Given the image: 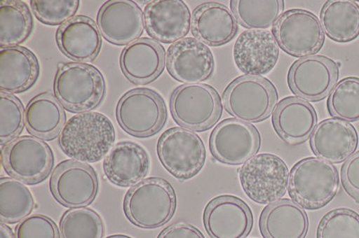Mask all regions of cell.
I'll return each mask as SVG.
<instances>
[{"label":"cell","instance_id":"1f68e13d","mask_svg":"<svg viewBox=\"0 0 359 238\" xmlns=\"http://www.w3.org/2000/svg\"><path fill=\"white\" fill-rule=\"evenodd\" d=\"M34 208L33 195L27 186L14 178L0 179V220L14 224L32 214Z\"/></svg>","mask_w":359,"mask_h":238},{"label":"cell","instance_id":"3957f363","mask_svg":"<svg viewBox=\"0 0 359 238\" xmlns=\"http://www.w3.org/2000/svg\"><path fill=\"white\" fill-rule=\"evenodd\" d=\"M174 188L161 178L144 179L125 195L124 214L135 226L152 230L163 226L174 216Z\"/></svg>","mask_w":359,"mask_h":238},{"label":"cell","instance_id":"52a82bcc","mask_svg":"<svg viewBox=\"0 0 359 238\" xmlns=\"http://www.w3.org/2000/svg\"><path fill=\"white\" fill-rule=\"evenodd\" d=\"M116 117L121 127L140 138L154 136L165 127L168 111L158 93L150 89H134L118 102Z\"/></svg>","mask_w":359,"mask_h":238},{"label":"cell","instance_id":"5bb4252c","mask_svg":"<svg viewBox=\"0 0 359 238\" xmlns=\"http://www.w3.org/2000/svg\"><path fill=\"white\" fill-rule=\"evenodd\" d=\"M98 178L88 164L66 160L54 169L50 192L56 201L69 208L91 204L98 192Z\"/></svg>","mask_w":359,"mask_h":238},{"label":"cell","instance_id":"7a4b0ae2","mask_svg":"<svg viewBox=\"0 0 359 238\" xmlns=\"http://www.w3.org/2000/svg\"><path fill=\"white\" fill-rule=\"evenodd\" d=\"M338 170L332 163L309 157L294 164L290 173V192L292 201L306 210L325 207L338 194Z\"/></svg>","mask_w":359,"mask_h":238},{"label":"cell","instance_id":"484cf974","mask_svg":"<svg viewBox=\"0 0 359 238\" xmlns=\"http://www.w3.org/2000/svg\"><path fill=\"white\" fill-rule=\"evenodd\" d=\"M149 169L146 150L139 144L123 141L115 146L104 162V170L112 184L129 188L143 181Z\"/></svg>","mask_w":359,"mask_h":238},{"label":"cell","instance_id":"cb8c5ba5","mask_svg":"<svg viewBox=\"0 0 359 238\" xmlns=\"http://www.w3.org/2000/svg\"><path fill=\"white\" fill-rule=\"evenodd\" d=\"M56 41L62 53L79 63L94 60L102 47L97 24L84 15L74 17L63 24L57 31Z\"/></svg>","mask_w":359,"mask_h":238},{"label":"cell","instance_id":"8992f818","mask_svg":"<svg viewBox=\"0 0 359 238\" xmlns=\"http://www.w3.org/2000/svg\"><path fill=\"white\" fill-rule=\"evenodd\" d=\"M170 109L176 123L195 132L210 130L223 112L219 92L205 83L177 87L170 99Z\"/></svg>","mask_w":359,"mask_h":238},{"label":"cell","instance_id":"6da1fadb","mask_svg":"<svg viewBox=\"0 0 359 238\" xmlns=\"http://www.w3.org/2000/svg\"><path fill=\"white\" fill-rule=\"evenodd\" d=\"M114 141L110 119L98 112H86L70 118L59 137L60 146L67 156L90 163L101 160Z\"/></svg>","mask_w":359,"mask_h":238},{"label":"cell","instance_id":"74e56055","mask_svg":"<svg viewBox=\"0 0 359 238\" xmlns=\"http://www.w3.org/2000/svg\"><path fill=\"white\" fill-rule=\"evenodd\" d=\"M15 238H60L55 222L41 214L32 215L19 222Z\"/></svg>","mask_w":359,"mask_h":238},{"label":"cell","instance_id":"30bf717a","mask_svg":"<svg viewBox=\"0 0 359 238\" xmlns=\"http://www.w3.org/2000/svg\"><path fill=\"white\" fill-rule=\"evenodd\" d=\"M1 159L9 175L29 185L46 179L54 164L49 146L39 138L28 136L15 138L3 146Z\"/></svg>","mask_w":359,"mask_h":238},{"label":"cell","instance_id":"d590c367","mask_svg":"<svg viewBox=\"0 0 359 238\" xmlns=\"http://www.w3.org/2000/svg\"><path fill=\"white\" fill-rule=\"evenodd\" d=\"M25 113L20 99L8 93H0V143L2 146L15 139L24 130Z\"/></svg>","mask_w":359,"mask_h":238},{"label":"cell","instance_id":"9a60e30c","mask_svg":"<svg viewBox=\"0 0 359 238\" xmlns=\"http://www.w3.org/2000/svg\"><path fill=\"white\" fill-rule=\"evenodd\" d=\"M203 221L211 238H246L252 231L253 216L241 199L221 195L208 202Z\"/></svg>","mask_w":359,"mask_h":238},{"label":"cell","instance_id":"8fae6325","mask_svg":"<svg viewBox=\"0 0 359 238\" xmlns=\"http://www.w3.org/2000/svg\"><path fill=\"white\" fill-rule=\"evenodd\" d=\"M272 31L282 50L296 57L318 53L325 44V31L318 18L304 9L284 12Z\"/></svg>","mask_w":359,"mask_h":238},{"label":"cell","instance_id":"ab89813d","mask_svg":"<svg viewBox=\"0 0 359 238\" xmlns=\"http://www.w3.org/2000/svg\"><path fill=\"white\" fill-rule=\"evenodd\" d=\"M157 238H205L197 227L187 223H175L159 234Z\"/></svg>","mask_w":359,"mask_h":238},{"label":"cell","instance_id":"5b68a950","mask_svg":"<svg viewBox=\"0 0 359 238\" xmlns=\"http://www.w3.org/2000/svg\"><path fill=\"white\" fill-rule=\"evenodd\" d=\"M278 99L273 83L262 76H240L223 93L226 111L236 119L248 124L267 119L274 111Z\"/></svg>","mask_w":359,"mask_h":238},{"label":"cell","instance_id":"836d02e7","mask_svg":"<svg viewBox=\"0 0 359 238\" xmlns=\"http://www.w3.org/2000/svg\"><path fill=\"white\" fill-rule=\"evenodd\" d=\"M62 238H102L104 223L98 214L86 208H75L62 215L60 222Z\"/></svg>","mask_w":359,"mask_h":238},{"label":"cell","instance_id":"d6986e66","mask_svg":"<svg viewBox=\"0 0 359 238\" xmlns=\"http://www.w3.org/2000/svg\"><path fill=\"white\" fill-rule=\"evenodd\" d=\"M280 50L274 35L265 30L243 31L233 46V59L246 76H261L277 65Z\"/></svg>","mask_w":359,"mask_h":238},{"label":"cell","instance_id":"e0dca14e","mask_svg":"<svg viewBox=\"0 0 359 238\" xmlns=\"http://www.w3.org/2000/svg\"><path fill=\"white\" fill-rule=\"evenodd\" d=\"M97 27L109 43L123 46L139 40L145 28L139 6L128 0H111L99 9Z\"/></svg>","mask_w":359,"mask_h":238},{"label":"cell","instance_id":"60d3db41","mask_svg":"<svg viewBox=\"0 0 359 238\" xmlns=\"http://www.w3.org/2000/svg\"><path fill=\"white\" fill-rule=\"evenodd\" d=\"M0 238H15L11 228L4 222L0 223Z\"/></svg>","mask_w":359,"mask_h":238},{"label":"cell","instance_id":"603a6c76","mask_svg":"<svg viewBox=\"0 0 359 238\" xmlns=\"http://www.w3.org/2000/svg\"><path fill=\"white\" fill-rule=\"evenodd\" d=\"M317 118L316 109L309 102L298 97H287L276 107L272 123L282 140L296 146L312 136Z\"/></svg>","mask_w":359,"mask_h":238},{"label":"cell","instance_id":"e575fe53","mask_svg":"<svg viewBox=\"0 0 359 238\" xmlns=\"http://www.w3.org/2000/svg\"><path fill=\"white\" fill-rule=\"evenodd\" d=\"M317 238H359V215L349 209H336L320 221Z\"/></svg>","mask_w":359,"mask_h":238},{"label":"cell","instance_id":"7c38bea8","mask_svg":"<svg viewBox=\"0 0 359 238\" xmlns=\"http://www.w3.org/2000/svg\"><path fill=\"white\" fill-rule=\"evenodd\" d=\"M262 138L253 125L236 118L221 122L210 134L211 154L227 165H242L256 155Z\"/></svg>","mask_w":359,"mask_h":238},{"label":"cell","instance_id":"4316f807","mask_svg":"<svg viewBox=\"0 0 359 238\" xmlns=\"http://www.w3.org/2000/svg\"><path fill=\"white\" fill-rule=\"evenodd\" d=\"M39 76V63L31 50L21 46L0 50V90L13 94L30 89Z\"/></svg>","mask_w":359,"mask_h":238},{"label":"cell","instance_id":"44dd1931","mask_svg":"<svg viewBox=\"0 0 359 238\" xmlns=\"http://www.w3.org/2000/svg\"><path fill=\"white\" fill-rule=\"evenodd\" d=\"M165 51L153 38H142L124 48L120 65L124 76L136 85L155 81L165 69Z\"/></svg>","mask_w":359,"mask_h":238},{"label":"cell","instance_id":"d6a6232c","mask_svg":"<svg viewBox=\"0 0 359 238\" xmlns=\"http://www.w3.org/2000/svg\"><path fill=\"white\" fill-rule=\"evenodd\" d=\"M327 108L332 117L348 122L359 120V78L347 77L329 94Z\"/></svg>","mask_w":359,"mask_h":238},{"label":"cell","instance_id":"4dcf8cb0","mask_svg":"<svg viewBox=\"0 0 359 238\" xmlns=\"http://www.w3.org/2000/svg\"><path fill=\"white\" fill-rule=\"evenodd\" d=\"M231 9L237 22L250 30H264L283 14V0H232Z\"/></svg>","mask_w":359,"mask_h":238},{"label":"cell","instance_id":"ba28073f","mask_svg":"<svg viewBox=\"0 0 359 238\" xmlns=\"http://www.w3.org/2000/svg\"><path fill=\"white\" fill-rule=\"evenodd\" d=\"M239 176L243 191L259 204L280 200L290 186L287 164L273 154L252 157L239 169Z\"/></svg>","mask_w":359,"mask_h":238},{"label":"cell","instance_id":"ffe728a7","mask_svg":"<svg viewBox=\"0 0 359 238\" xmlns=\"http://www.w3.org/2000/svg\"><path fill=\"white\" fill-rule=\"evenodd\" d=\"M358 144V132L353 125L338 118H329L316 125L310 146L320 159L341 163L353 155Z\"/></svg>","mask_w":359,"mask_h":238},{"label":"cell","instance_id":"f546056e","mask_svg":"<svg viewBox=\"0 0 359 238\" xmlns=\"http://www.w3.org/2000/svg\"><path fill=\"white\" fill-rule=\"evenodd\" d=\"M28 6L19 0L0 2V47H15L27 41L33 30Z\"/></svg>","mask_w":359,"mask_h":238},{"label":"cell","instance_id":"4fadbf2b","mask_svg":"<svg viewBox=\"0 0 359 238\" xmlns=\"http://www.w3.org/2000/svg\"><path fill=\"white\" fill-rule=\"evenodd\" d=\"M339 65L325 56H310L296 61L287 76L291 92L307 102H320L338 83Z\"/></svg>","mask_w":359,"mask_h":238},{"label":"cell","instance_id":"d4e9b609","mask_svg":"<svg viewBox=\"0 0 359 238\" xmlns=\"http://www.w3.org/2000/svg\"><path fill=\"white\" fill-rule=\"evenodd\" d=\"M309 228L306 211L290 199L266 206L259 218V230L264 238H306Z\"/></svg>","mask_w":359,"mask_h":238},{"label":"cell","instance_id":"ac0fdd59","mask_svg":"<svg viewBox=\"0 0 359 238\" xmlns=\"http://www.w3.org/2000/svg\"><path fill=\"white\" fill-rule=\"evenodd\" d=\"M147 34L162 43H175L189 34L191 27L190 9L180 0H156L144 10Z\"/></svg>","mask_w":359,"mask_h":238},{"label":"cell","instance_id":"8d00e7d4","mask_svg":"<svg viewBox=\"0 0 359 238\" xmlns=\"http://www.w3.org/2000/svg\"><path fill=\"white\" fill-rule=\"evenodd\" d=\"M30 3L35 17L47 25L65 24L74 18L80 5L79 0H32Z\"/></svg>","mask_w":359,"mask_h":238},{"label":"cell","instance_id":"f1b7e54d","mask_svg":"<svg viewBox=\"0 0 359 238\" xmlns=\"http://www.w3.org/2000/svg\"><path fill=\"white\" fill-rule=\"evenodd\" d=\"M320 22L331 40L349 43L359 35V6L355 1L330 0L320 10Z\"/></svg>","mask_w":359,"mask_h":238},{"label":"cell","instance_id":"83f0119b","mask_svg":"<svg viewBox=\"0 0 359 238\" xmlns=\"http://www.w3.org/2000/svg\"><path fill=\"white\" fill-rule=\"evenodd\" d=\"M25 127L32 136L53 140L59 136L66 122L62 103L50 92L37 95L25 108Z\"/></svg>","mask_w":359,"mask_h":238},{"label":"cell","instance_id":"2e32d148","mask_svg":"<svg viewBox=\"0 0 359 238\" xmlns=\"http://www.w3.org/2000/svg\"><path fill=\"white\" fill-rule=\"evenodd\" d=\"M166 66L176 81L201 83L213 75L215 61L210 48L196 38H184L169 48Z\"/></svg>","mask_w":359,"mask_h":238},{"label":"cell","instance_id":"b9f144b4","mask_svg":"<svg viewBox=\"0 0 359 238\" xmlns=\"http://www.w3.org/2000/svg\"><path fill=\"white\" fill-rule=\"evenodd\" d=\"M107 238H131L125 234H114V236L108 237Z\"/></svg>","mask_w":359,"mask_h":238},{"label":"cell","instance_id":"277c9868","mask_svg":"<svg viewBox=\"0 0 359 238\" xmlns=\"http://www.w3.org/2000/svg\"><path fill=\"white\" fill-rule=\"evenodd\" d=\"M54 93L57 101L70 112L92 111L104 97V76L88 64H63L54 80Z\"/></svg>","mask_w":359,"mask_h":238},{"label":"cell","instance_id":"f35d334b","mask_svg":"<svg viewBox=\"0 0 359 238\" xmlns=\"http://www.w3.org/2000/svg\"><path fill=\"white\" fill-rule=\"evenodd\" d=\"M341 182L345 191L359 202V152L349 157L343 164Z\"/></svg>","mask_w":359,"mask_h":238},{"label":"cell","instance_id":"7402d4cb","mask_svg":"<svg viewBox=\"0 0 359 238\" xmlns=\"http://www.w3.org/2000/svg\"><path fill=\"white\" fill-rule=\"evenodd\" d=\"M237 31L238 22L235 15L220 3H203L192 13V34L207 46L220 47L229 43Z\"/></svg>","mask_w":359,"mask_h":238},{"label":"cell","instance_id":"9c48e42d","mask_svg":"<svg viewBox=\"0 0 359 238\" xmlns=\"http://www.w3.org/2000/svg\"><path fill=\"white\" fill-rule=\"evenodd\" d=\"M157 154L163 168L181 181L196 176L206 160L201 137L184 127L166 130L157 144Z\"/></svg>","mask_w":359,"mask_h":238}]
</instances>
